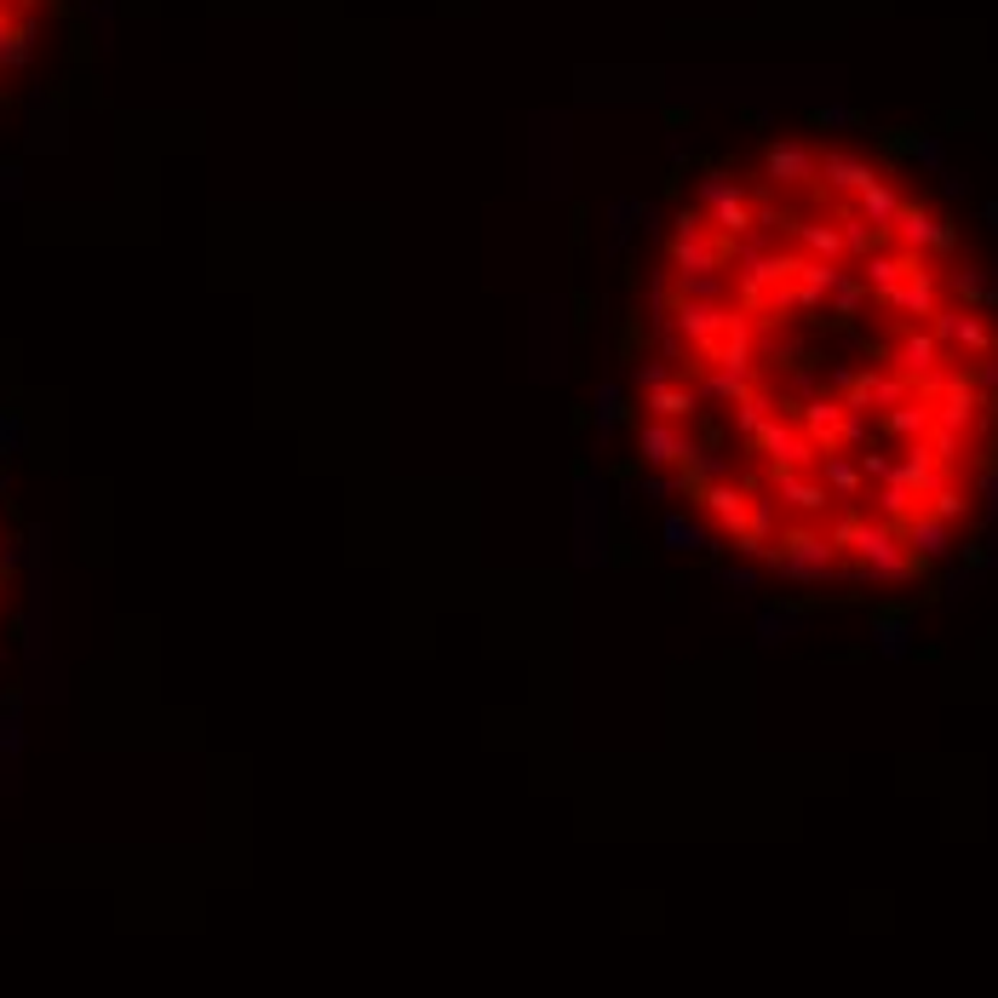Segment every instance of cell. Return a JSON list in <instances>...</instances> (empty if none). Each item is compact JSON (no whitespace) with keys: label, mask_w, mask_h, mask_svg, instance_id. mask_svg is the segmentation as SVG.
Wrapping results in <instances>:
<instances>
[{"label":"cell","mask_w":998,"mask_h":998,"mask_svg":"<svg viewBox=\"0 0 998 998\" xmlns=\"http://www.w3.org/2000/svg\"><path fill=\"white\" fill-rule=\"evenodd\" d=\"M964 442H970V437H964V430H941V425H929V437H924V448L936 454V465H941V471H953V465L964 459Z\"/></svg>","instance_id":"4dcf8cb0"},{"label":"cell","mask_w":998,"mask_h":998,"mask_svg":"<svg viewBox=\"0 0 998 998\" xmlns=\"http://www.w3.org/2000/svg\"><path fill=\"white\" fill-rule=\"evenodd\" d=\"M884 356H889V374H902L913 390H918L924 379H936V374H941V361H947V350L936 345V333H929V327H907V333H895V339L884 345Z\"/></svg>","instance_id":"8992f818"},{"label":"cell","mask_w":998,"mask_h":998,"mask_svg":"<svg viewBox=\"0 0 998 998\" xmlns=\"http://www.w3.org/2000/svg\"><path fill=\"white\" fill-rule=\"evenodd\" d=\"M815 465H821V482H826V493H832V499L855 506V499L867 493V477H860V465H855L844 448H838V454H821Z\"/></svg>","instance_id":"ac0fdd59"},{"label":"cell","mask_w":998,"mask_h":998,"mask_svg":"<svg viewBox=\"0 0 998 998\" xmlns=\"http://www.w3.org/2000/svg\"><path fill=\"white\" fill-rule=\"evenodd\" d=\"M643 408H649V419L683 425V419L701 414V396H694V385H660V390H649V396H643Z\"/></svg>","instance_id":"d6986e66"},{"label":"cell","mask_w":998,"mask_h":998,"mask_svg":"<svg viewBox=\"0 0 998 998\" xmlns=\"http://www.w3.org/2000/svg\"><path fill=\"white\" fill-rule=\"evenodd\" d=\"M924 511L941 517V522H958V517H970V499H964L953 482H941L936 493H924Z\"/></svg>","instance_id":"1f68e13d"},{"label":"cell","mask_w":998,"mask_h":998,"mask_svg":"<svg viewBox=\"0 0 998 998\" xmlns=\"http://www.w3.org/2000/svg\"><path fill=\"white\" fill-rule=\"evenodd\" d=\"M729 316H735V310H729V305H706V298H678V305H672V327L683 333V345L694 356H701L712 339H723Z\"/></svg>","instance_id":"ba28073f"},{"label":"cell","mask_w":998,"mask_h":998,"mask_svg":"<svg viewBox=\"0 0 998 998\" xmlns=\"http://www.w3.org/2000/svg\"><path fill=\"white\" fill-rule=\"evenodd\" d=\"M701 213H706V224L717 230L723 242H741V236H752V195L729 179V173H706L701 179Z\"/></svg>","instance_id":"277c9868"},{"label":"cell","mask_w":998,"mask_h":998,"mask_svg":"<svg viewBox=\"0 0 998 998\" xmlns=\"http://www.w3.org/2000/svg\"><path fill=\"white\" fill-rule=\"evenodd\" d=\"M907 396H913V385H907L902 374H878V368L867 374V403H873L878 414H884V408H902Z\"/></svg>","instance_id":"f1b7e54d"},{"label":"cell","mask_w":998,"mask_h":998,"mask_svg":"<svg viewBox=\"0 0 998 998\" xmlns=\"http://www.w3.org/2000/svg\"><path fill=\"white\" fill-rule=\"evenodd\" d=\"M873 638H878V649H884L889 660H902V654L913 649V625H907L902 609H884V614L873 620Z\"/></svg>","instance_id":"484cf974"},{"label":"cell","mask_w":998,"mask_h":998,"mask_svg":"<svg viewBox=\"0 0 998 998\" xmlns=\"http://www.w3.org/2000/svg\"><path fill=\"white\" fill-rule=\"evenodd\" d=\"M929 425H936V408H929L924 396H907L902 408H884V414H878V430H884V437H902V442H924Z\"/></svg>","instance_id":"2e32d148"},{"label":"cell","mask_w":998,"mask_h":998,"mask_svg":"<svg viewBox=\"0 0 998 998\" xmlns=\"http://www.w3.org/2000/svg\"><path fill=\"white\" fill-rule=\"evenodd\" d=\"M981 499H987V511L998 517V471H987V477H981Z\"/></svg>","instance_id":"ee69618b"},{"label":"cell","mask_w":998,"mask_h":998,"mask_svg":"<svg viewBox=\"0 0 998 998\" xmlns=\"http://www.w3.org/2000/svg\"><path fill=\"white\" fill-rule=\"evenodd\" d=\"M838 448H873V414H867V408H844Z\"/></svg>","instance_id":"d6a6232c"},{"label":"cell","mask_w":998,"mask_h":998,"mask_svg":"<svg viewBox=\"0 0 998 998\" xmlns=\"http://www.w3.org/2000/svg\"><path fill=\"white\" fill-rule=\"evenodd\" d=\"M929 333H936V345L953 356H964V361H976V356H992L998 350V333H992V322L981 316V310H964V305H941L936 316L924 322Z\"/></svg>","instance_id":"3957f363"},{"label":"cell","mask_w":998,"mask_h":998,"mask_svg":"<svg viewBox=\"0 0 998 998\" xmlns=\"http://www.w3.org/2000/svg\"><path fill=\"white\" fill-rule=\"evenodd\" d=\"M902 202H907V195H902V190H895V184H884V179H873L867 190H860V195H855V213H860V218H867V224H878V230H889V224H895V213H902Z\"/></svg>","instance_id":"ffe728a7"},{"label":"cell","mask_w":998,"mask_h":998,"mask_svg":"<svg viewBox=\"0 0 998 998\" xmlns=\"http://www.w3.org/2000/svg\"><path fill=\"white\" fill-rule=\"evenodd\" d=\"M860 522H867V517H860L855 506H844V517L832 522V534H826V540H832V551H849V540H855V528H860Z\"/></svg>","instance_id":"8d00e7d4"},{"label":"cell","mask_w":998,"mask_h":998,"mask_svg":"<svg viewBox=\"0 0 998 998\" xmlns=\"http://www.w3.org/2000/svg\"><path fill=\"white\" fill-rule=\"evenodd\" d=\"M860 305H867V287H860V276H849V271H844V276H838V287L826 293V310H821V316H826V322H855V316H860Z\"/></svg>","instance_id":"cb8c5ba5"},{"label":"cell","mask_w":998,"mask_h":998,"mask_svg":"<svg viewBox=\"0 0 998 998\" xmlns=\"http://www.w3.org/2000/svg\"><path fill=\"white\" fill-rule=\"evenodd\" d=\"M770 488H775L781 506L797 511V517H821V511L832 506L826 482H821V477H804V471H770Z\"/></svg>","instance_id":"4fadbf2b"},{"label":"cell","mask_w":998,"mask_h":998,"mask_svg":"<svg viewBox=\"0 0 998 998\" xmlns=\"http://www.w3.org/2000/svg\"><path fill=\"white\" fill-rule=\"evenodd\" d=\"M35 58V18H18L12 29H0V70H23Z\"/></svg>","instance_id":"603a6c76"},{"label":"cell","mask_w":998,"mask_h":998,"mask_svg":"<svg viewBox=\"0 0 998 998\" xmlns=\"http://www.w3.org/2000/svg\"><path fill=\"white\" fill-rule=\"evenodd\" d=\"M763 179L775 190H804L821 179V155L809 144H770L763 150Z\"/></svg>","instance_id":"9c48e42d"},{"label":"cell","mask_w":998,"mask_h":998,"mask_svg":"<svg viewBox=\"0 0 998 998\" xmlns=\"http://www.w3.org/2000/svg\"><path fill=\"white\" fill-rule=\"evenodd\" d=\"M884 305H889L895 316H907V322H929V316L941 310V282H936V271L924 264V271H918V276H907L902 287H895V293L884 298Z\"/></svg>","instance_id":"8fae6325"},{"label":"cell","mask_w":998,"mask_h":998,"mask_svg":"<svg viewBox=\"0 0 998 998\" xmlns=\"http://www.w3.org/2000/svg\"><path fill=\"white\" fill-rule=\"evenodd\" d=\"M757 379H763V374H729V368H712V374L694 379V396H701V408H706V403H741V396H746Z\"/></svg>","instance_id":"44dd1931"},{"label":"cell","mask_w":998,"mask_h":998,"mask_svg":"<svg viewBox=\"0 0 998 998\" xmlns=\"http://www.w3.org/2000/svg\"><path fill=\"white\" fill-rule=\"evenodd\" d=\"M23 557H29V551H23L18 540H7V546H0V569H18V562H23Z\"/></svg>","instance_id":"7bdbcfd3"},{"label":"cell","mask_w":998,"mask_h":998,"mask_svg":"<svg viewBox=\"0 0 998 998\" xmlns=\"http://www.w3.org/2000/svg\"><path fill=\"white\" fill-rule=\"evenodd\" d=\"M849 121H855V115L838 110V104H832V110H815V126H849Z\"/></svg>","instance_id":"b9f144b4"},{"label":"cell","mask_w":998,"mask_h":998,"mask_svg":"<svg viewBox=\"0 0 998 998\" xmlns=\"http://www.w3.org/2000/svg\"><path fill=\"white\" fill-rule=\"evenodd\" d=\"M878 173H873V161H860V155H849V150H832L826 161H821V184L832 190V195H860Z\"/></svg>","instance_id":"9a60e30c"},{"label":"cell","mask_w":998,"mask_h":998,"mask_svg":"<svg viewBox=\"0 0 998 998\" xmlns=\"http://www.w3.org/2000/svg\"><path fill=\"white\" fill-rule=\"evenodd\" d=\"M792 236L809 247V258H826V264L844 258V236H838V224H826V218H797Z\"/></svg>","instance_id":"7402d4cb"},{"label":"cell","mask_w":998,"mask_h":998,"mask_svg":"<svg viewBox=\"0 0 998 998\" xmlns=\"http://www.w3.org/2000/svg\"><path fill=\"white\" fill-rule=\"evenodd\" d=\"M947 287H953V298L964 310H987V271L981 264H958V271L947 276Z\"/></svg>","instance_id":"4316f807"},{"label":"cell","mask_w":998,"mask_h":998,"mask_svg":"<svg viewBox=\"0 0 998 998\" xmlns=\"http://www.w3.org/2000/svg\"><path fill=\"white\" fill-rule=\"evenodd\" d=\"M717 580L735 585V591H752V585H757V569H717Z\"/></svg>","instance_id":"60d3db41"},{"label":"cell","mask_w":998,"mask_h":998,"mask_svg":"<svg viewBox=\"0 0 998 998\" xmlns=\"http://www.w3.org/2000/svg\"><path fill=\"white\" fill-rule=\"evenodd\" d=\"M614 425H620V385H603L597 390V430L614 437Z\"/></svg>","instance_id":"836d02e7"},{"label":"cell","mask_w":998,"mask_h":998,"mask_svg":"<svg viewBox=\"0 0 998 998\" xmlns=\"http://www.w3.org/2000/svg\"><path fill=\"white\" fill-rule=\"evenodd\" d=\"M694 442L683 425H665V419H649L643 430H638V454H643V465H654V471H683V465L694 459Z\"/></svg>","instance_id":"52a82bcc"},{"label":"cell","mask_w":998,"mask_h":998,"mask_svg":"<svg viewBox=\"0 0 998 998\" xmlns=\"http://www.w3.org/2000/svg\"><path fill=\"white\" fill-rule=\"evenodd\" d=\"M987 224H992V236H998V202H987Z\"/></svg>","instance_id":"f6af8a7d"},{"label":"cell","mask_w":998,"mask_h":998,"mask_svg":"<svg viewBox=\"0 0 998 998\" xmlns=\"http://www.w3.org/2000/svg\"><path fill=\"white\" fill-rule=\"evenodd\" d=\"M660 540H665V551H717V540H712V528L701 522V517H689V511H665L660 517Z\"/></svg>","instance_id":"e0dca14e"},{"label":"cell","mask_w":998,"mask_h":998,"mask_svg":"<svg viewBox=\"0 0 998 998\" xmlns=\"http://www.w3.org/2000/svg\"><path fill=\"white\" fill-rule=\"evenodd\" d=\"M694 499H701V511L723 528V534H741V528H746V506H752V493H746L741 482H729V477H723V482H706Z\"/></svg>","instance_id":"7c38bea8"},{"label":"cell","mask_w":998,"mask_h":998,"mask_svg":"<svg viewBox=\"0 0 998 998\" xmlns=\"http://www.w3.org/2000/svg\"><path fill=\"white\" fill-rule=\"evenodd\" d=\"M873 499H878V522H889V528H902L913 511H924V499L913 488H902V482H884Z\"/></svg>","instance_id":"d4e9b609"},{"label":"cell","mask_w":998,"mask_h":998,"mask_svg":"<svg viewBox=\"0 0 998 998\" xmlns=\"http://www.w3.org/2000/svg\"><path fill=\"white\" fill-rule=\"evenodd\" d=\"M913 155L929 166V173H941V166H947V150H941V139H918V150H913Z\"/></svg>","instance_id":"ab89813d"},{"label":"cell","mask_w":998,"mask_h":998,"mask_svg":"<svg viewBox=\"0 0 998 998\" xmlns=\"http://www.w3.org/2000/svg\"><path fill=\"white\" fill-rule=\"evenodd\" d=\"M797 625H804V614H797V609H786V614H781V609H763V614H757V643H763V649H781Z\"/></svg>","instance_id":"f546056e"},{"label":"cell","mask_w":998,"mask_h":998,"mask_svg":"<svg viewBox=\"0 0 998 998\" xmlns=\"http://www.w3.org/2000/svg\"><path fill=\"white\" fill-rule=\"evenodd\" d=\"M902 546L918 557V562H941V557H953V522H941V517H929V511H913L902 528Z\"/></svg>","instance_id":"30bf717a"},{"label":"cell","mask_w":998,"mask_h":998,"mask_svg":"<svg viewBox=\"0 0 998 998\" xmlns=\"http://www.w3.org/2000/svg\"><path fill=\"white\" fill-rule=\"evenodd\" d=\"M18 454H23V419L0 414V459H18Z\"/></svg>","instance_id":"d590c367"},{"label":"cell","mask_w":998,"mask_h":998,"mask_svg":"<svg viewBox=\"0 0 998 998\" xmlns=\"http://www.w3.org/2000/svg\"><path fill=\"white\" fill-rule=\"evenodd\" d=\"M947 477H953V471H941V465H936V454H929L924 442H907V454L895 459V471H889V482L913 488L918 499H924V493H936V488H941Z\"/></svg>","instance_id":"5bb4252c"},{"label":"cell","mask_w":998,"mask_h":998,"mask_svg":"<svg viewBox=\"0 0 998 998\" xmlns=\"http://www.w3.org/2000/svg\"><path fill=\"white\" fill-rule=\"evenodd\" d=\"M781 580H797V585H821L838 574V551H832L826 534H815V528H781L775 551L763 557Z\"/></svg>","instance_id":"7a4b0ae2"},{"label":"cell","mask_w":998,"mask_h":998,"mask_svg":"<svg viewBox=\"0 0 998 998\" xmlns=\"http://www.w3.org/2000/svg\"><path fill=\"white\" fill-rule=\"evenodd\" d=\"M849 551H855L849 580H918V574L929 569V562H918V557L902 546V534H895L889 522H860L855 540H849Z\"/></svg>","instance_id":"6da1fadb"},{"label":"cell","mask_w":998,"mask_h":998,"mask_svg":"<svg viewBox=\"0 0 998 998\" xmlns=\"http://www.w3.org/2000/svg\"><path fill=\"white\" fill-rule=\"evenodd\" d=\"M638 385H643V396L660 390V385H672V361H665V356H660V361H643V368H638Z\"/></svg>","instance_id":"f35d334b"},{"label":"cell","mask_w":998,"mask_h":998,"mask_svg":"<svg viewBox=\"0 0 998 998\" xmlns=\"http://www.w3.org/2000/svg\"><path fill=\"white\" fill-rule=\"evenodd\" d=\"M775 408H781V403H775V396L752 385V390L741 396V403H735V430H741V437L752 442V437H757V425H763V419H770Z\"/></svg>","instance_id":"83f0119b"},{"label":"cell","mask_w":998,"mask_h":998,"mask_svg":"<svg viewBox=\"0 0 998 998\" xmlns=\"http://www.w3.org/2000/svg\"><path fill=\"white\" fill-rule=\"evenodd\" d=\"M672 493H683V477H678V471H654V477L643 482V499H672Z\"/></svg>","instance_id":"74e56055"},{"label":"cell","mask_w":998,"mask_h":998,"mask_svg":"<svg viewBox=\"0 0 998 998\" xmlns=\"http://www.w3.org/2000/svg\"><path fill=\"white\" fill-rule=\"evenodd\" d=\"M855 465H860V477H867V482H889V471H895V459L884 448H860Z\"/></svg>","instance_id":"e575fe53"},{"label":"cell","mask_w":998,"mask_h":998,"mask_svg":"<svg viewBox=\"0 0 998 998\" xmlns=\"http://www.w3.org/2000/svg\"><path fill=\"white\" fill-rule=\"evenodd\" d=\"M752 448L770 459V471H809V465L821 459L815 454V442L797 430V419L792 414H770L757 425V437H752Z\"/></svg>","instance_id":"5b68a950"}]
</instances>
